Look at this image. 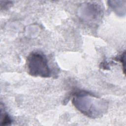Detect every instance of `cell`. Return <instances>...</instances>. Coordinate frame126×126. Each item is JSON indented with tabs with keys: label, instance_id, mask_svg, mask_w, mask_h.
<instances>
[{
	"label": "cell",
	"instance_id": "6da1fadb",
	"mask_svg": "<svg viewBox=\"0 0 126 126\" xmlns=\"http://www.w3.org/2000/svg\"><path fill=\"white\" fill-rule=\"evenodd\" d=\"M72 103L82 113L88 117L96 118L101 116L107 110V102L86 91L76 92Z\"/></svg>",
	"mask_w": 126,
	"mask_h": 126
},
{
	"label": "cell",
	"instance_id": "7a4b0ae2",
	"mask_svg": "<svg viewBox=\"0 0 126 126\" xmlns=\"http://www.w3.org/2000/svg\"><path fill=\"white\" fill-rule=\"evenodd\" d=\"M26 65L29 74L32 76L49 77L51 75L46 57L41 53H31L27 57Z\"/></svg>",
	"mask_w": 126,
	"mask_h": 126
},
{
	"label": "cell",
	"instance_id": "3957f363",
	"mask_svg": "<svg viewBox=\"0 0 126 126\" xmlns=\"http://www.w3.org/2000/svg\"><path fill=\"white\" fill-rule=\"evenodd\" d=\"M2 107L0 106V122L1 125H9L12 122V120L9 115L4 111V109L3 108V110H2Z\"/></svg>",
	"mask_w": 126,
	"mask_h": 126
}]
</instances>
